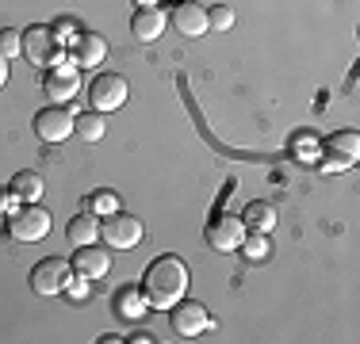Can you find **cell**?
Here are the masks:
<instances>
[{
    "mask_svg": "<svg viewBox=\"0 0 360 344\" xmlns=\"http://www.w3.org/2000/svg\"><path fill=\"white\" fill-rule=\"evenodd\" d=\"M188 283H192V272L180 256L165 253L158 260H150V268L142 275V295L150 310H173L180 298L188 295Z\"/></svg>",
    "mask_w": 360,
    "mask_h": 344,
    "instance_id": "1",
    "label": "cell"
},
{
    "mask_svg": "<svg viewBox=\"0 0 360 344\" xmlns=\"http://www.w3.org/2000/svg\"><path fill=\"white\" fill-rule=\"evenodd\" d=\"M50 226H54V218H50V211L39 206V203H23V206H15V211L8 214V237L20 241V245H35V241H42L50 234Z\"/></svg>",
    "mask_w": 360,
    "mask_h": 344,
    "instance_id": "2",
    "label": "cell"
},
{
    "mask_svg": "<svg viewBox=\"0 0 360 344\" xmlns=\"http://www.w3.org/2000/svg\"><path fill=\"white\" fill-rule=\"evenodd\" d=\"M73 283V264L62 260V256H46L31 268V291L42 298H54V295H65Z\"/></svg>",
    "mask_w": 360,
    "mask_h": 344,
    "instance_id": "3",
    "label": "cell"
},
{
    "mask_svg": "<svg viewBox=\"0 0 360 344\" xmlns=\"http://www.w3.org/2000/svg\"><path fill=\"white\" fill-rule=\"evenodd\" d=\"M84 92H89V100H92V111H100V115L119 111L127 100H131V84H127L123 73H96Z\"/></svg>",
    "mask_w": 360,
    "mask_h": 344,
    "instance_id": "4",
    "label": "cell"
},
{
    "mask_svg": "<svg viewBox=\"0 0 360 344\" xmlns=\"http://www.w3.org/2000/svg\"><path fill=\"white\" fill-rule=\"evenodd\" d=\"M23 58H27L31 65H58L65 58V46L58 42L54 27H46V23H35L31 31H23Z\"/></svg>",
    "mask_w": 360,
    "mask_h": 344,
    "instance_id": "5",
    "label": "cell"
},
{
    "mask_svg": "<svg viewBox=\"0 0 360 344\" xmlns=\"http://www.w3.org/2000/svg\"><path fill=\"white\" fill-rule=\"evenodd\" d=\"M322 168L326 172H345V168H353L356 161H360V134L356 131H338V134H330L326 138V145H322Z\"/></svg>",
    "mask_w": 360,
    "mask_h": 344,
    "instance_id": "6",
    "label": "cell"
},
{
    "mask_svg": "<svg viewBox=\"0 0 360 344\" xmlns=\"http://www.w3.org/2000/svg\"><path fill=\"white\" fill-rule=\"evenodd\" d=\"M169 322H173V333L184 340H195L200 333H207L211 325V314L203 303H195V298H180V303L173 306V314H169Z\"/></svg>",
    "mask_w": 360,
    "mask_h": 344,
    "instance_id": "7",
    "label": "cell"
},
{
    "mask_svg": "<svg viewBox=\"0 0 360 344\" xmlns=\"http://www.w3.org/2000/svg\"><path fill=\"white\" fill-rule=\"evenodd\" d=\"M73 111L65 107V103H50V107H42L39 115H35V134H39V142H46V145H62L65 138L73 134Z\"/></svg>",
    "mask_w": 360,
    "mask_h": 344,
    "instance_id": "8",
    "label": "cell"
},
{
    "mask_svg": "<svg viewBox=\"0 0 360 344\" xmlns=\"http://www.w3.org/2000/svg\"><path fill=\"white\" fill-rule=\"evenodd\" d=\"M142 222L134 218V214H127V211H111L104 222H100V237H104V245L111 249H134L142 241Z\"/></svg>",
    "mask_w": 360,
    "mask_h": 344,
    "instance_id": "9",
    "label": "cell"
},
{
    "mask_svg": "<svg viewBox=\"0 0 360 344\" xmlns=\"http://www.w3.org/2000/svg\"><path fill=\"white\" fill-rule=\"evenodd\" d=\"M42 92L50 96V103H70L77 92H81V69L73 62H58L46 69L42 77Z\"/></svg>",
    "mask_w": 360,
    "mask_h": 344,
    "instance_id": "10",
    "label": "cell"
},
{
    "mask_svg": "<svg viewBox=\"0 0 360 344\" xmlns=\"http://www.w3.org/2000/svg\"><path fill=\"white\" fill-rule=\"evenodd\" d=\"M70 264H73V279L96 283V279H104V275L111 272V253L100 249V245H77Z\"/></svg>",
    "mask_w": 360,
    "mask_h": 344,
    "instance_id": "11",
    "label": "cell"
},
{
    "mask_svg": "<svg viewBox=\"0 0 360 344\" xmlns=\"http://www.w3.org/2000/svg\"><path fill=\"white\" fill-rule=\"evenodd\" d=\"M245 218H238V214H222L207 226V245L219 249V253H234V249H242L245 241Z\"/></svg>",
    "mask_w": 360,
    "mask_h": 344,
    "instance_id": "12",
    "label": "cell"
},
{
    "mask_svg": "<svg viewBox=\"0 0 360 344\" xmlns=\"http://www.w3.org/2000/svg\"><path fill=\"white\" fill-rule=\"evenodd\" d=\"M169 23H173V27L184 34V39H200V34L211 31L207 8H203V4H192V0H180L173 12H169Z\"/></svg>",
    "mask_w": 360,
    "mask_h": 344,
    "instance_id": "13",
    "label": "cell"
},
{
    "mask_svg": "<svg viewBox=\"0 0 360 344\" xmlns=\"http://www.w3.org/2000/svg\"><path fill=\"white\" fill-rule=\"evenodd\" d=\"M108 62V39L96 31H81L73 39V65L77 69H100Z\"/></svg>",
    "mask_w": 360,
    "mask_h": 344,
    "instance_id": "14",
    "label": "cell"
},
{
    "mask_svg": "<svg viewBox=\"0 0 360 344\" xmlns=\"http://www.w3.org/2000/svg\"><path fill=\"white\" fill-rule=\"evenodd\" d=\"M165 23H169V15L161 12V8H139V12L131 15V31L139 42H158L161 31H165Z\"/></svg>",
    "mask_w": 360,
    "mask_h": 344,
    "instance_id": "15",
    "label": "cell"
},
{
    "mask_svg": "<svg viewBox=\"0 0 360 344\" xmlns=\"http://www.w3.org/2000/svg\"><path fill=\"white\" fill-rule=\"evenodd\" d=\"M146 310H150V303H146L142 287H123L115 291V314L127 317V322H139V317H146Z\"/></svg>",
    "mask_w": 360,
    "mask_h": 344,
    "instance_id": "16",
    "label": "cell"
},
{
    "mask_svg": "<svg viewBox=\"0 0 360 344\" xmlns=\"http://www.w3.org/2000/svg\"><path fill=\"white\" fill-rule=\"evenodd\" d=\"M65 237H70V245H96V241H100V222H96V214H77V218H70Z\"/></svg>",
    "mask_w": 360,
    "mask_h": 344,
    "instance_id": "17",
    "label": "cell"
},
{
    "mask_svg": "<svg viewBox=\"0 0 360 344\" xmlns=\"http://www.w3.org/2000/svg\"><path fill=\"white\" fill-rule=\"evenodd\" d=\"M42 192H46V184H42L39 172H27V168H23V172H15V176H12V195H15L20 203H39Z\"/></svg>",
    "mask_w": 360,
    "mask_h": 344,
    "instance_id": "18",
    "label": "cell"
},
{
    "mask_svg": "<svg viewBox=\"0 0 360 344\" xmlns=\"http://www.w3.org/2000/svg\"><path fill=\"white\" fill-rule=\"evenodd\" d=\"M104 131H108V123H104V115L100 111H89V115H81V119H73V134L81 138V142H100L104 138Z\"/></svg>",
    "mask_w": 360,
    "mask_h": 344,
    "instance_id": "19",
    "label": "cell"
},
{
    "mask_svg": "<svg viewBox=\"0 0 360 344\" xmlns=\"http://www.w3.org/2000/svg\"><path fill=\"white\" fill-rule=\"evenodd\" d=\"M245 226H253L257 234L276 230V206H272V203H250V206H245Z\"/></svg>",
    "mask_w": 360,
    "mask_h": 344,
    "instance_id": "20",
    "label": "cell"
},
{
    "mask_svg": "<svg viewBox=\"0 0 360 344\" xmlns=\"http://www.w3.org/2000/svg\"><path fill=\"white\" fill-rule=\"evenodd\" d=\"M0 54H4V58L23 54V31H15V27H4V31H0Z\"/></svg>",
    "mask_w": 360,
    "mask_h": 344,
    "instance_id": "21",
    "label": "cell"
},
{
    "mask_svg": "<svg viewBox=\"0 0 360 344\" xmlns=\"http://www.w3.org/2000/svg\"><path fill=\"white\" fill-rule=\"evenodd\" d=\"M207 23L215 31H230V27H234V8H230V4H215L207 12Z\"/></svg>",
    "mask_w": 360,
    "mask_h": 344,
    "instance_id": "22",
    "label": "cell"
},
{
    "mask_svg": "<svg viewBox=\"0 0 360 344\" xmlns=\"http://www.w3.org/2000/svg\"><path fill=\"white\" fill-rule=\"evenodd\" d=\"M242 249H250V256H253V260H261V256L264 253H269V241H264V234H245V241H242Z\"/></svg>",
    "mask_w": 360,
    "mask_h": 344,
    "instance_id": "23",
    "label": "cell"
},
{
    "mask_svg": "<svg viewBox=\"0 0 360 344\" xmlns=\"http://www.w3.org/2000/svg\"><path fill=\"white\" fill-rule=\"evenodd\" d=\"M319 145H314V138H299V142H295V157L299 161H319Z\"/></svg>",
    "mask_w": 360,
    "mask_h": 344,
    "instance_id": "24",
    "label": "cell"
},
{
    "mask_svg": "<svg viewBox=\"0 0 360 344\" xmlns=\"http://www.w3.org/2000/svg\"><path fill=\"white\" fill-rule=\"evenodd\" d=\"M89 206H92V211H100V214H111V211H115V195L100 192V195H92V199H89Z\"/></svg>",
    "mask_w": 360,
    "mask_h": 344,
    "instance_id": "25",
    "label": "cell"
},
{
    "mask_svg": "<svg viewBox=\"0 0 360 344\" xmlns=\"http://www.w3.org/2000/svg\"><path fill=\"white\" fill-rule=\"evenodd\" d=\"M4 84H8V58L0 54V88H4Z\"/></svg>",
    "mask_w": 360,
    "mask_h": 344,
    "instance_id": "26",
    "label": "cell"
},
{
    "mask_svg": "<svg viewBox=\"0 0 360 344\" xmlns=\"http://www.w3.org/2000/svg\"><path fill=\"white\" fill-rule=\"evenodd\" d=\"M139 8H158V0H134Z\"/></svg>",
    "mask_w": 360,
    "mask_h": 344,
    "instance_id": "27",
    "label": "cell"
}]
</instances>
